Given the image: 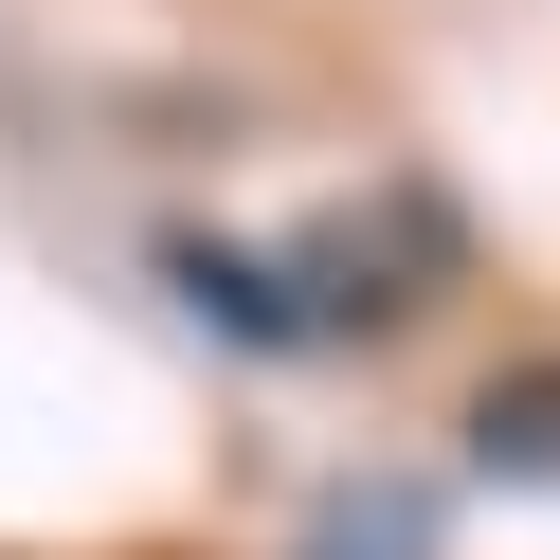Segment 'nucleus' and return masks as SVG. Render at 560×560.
I'll return each mask as SVG.
<instances>
[{
	"mask_svg": "<svg viewBox=\"0 0 560 560\" xmlns=\"http://www.w3.org/2000/svg\"><path fill=\"white\" fill-rule=\"evenodd\" d=\"M470 470H560V362H542V380H488V398H470Z\"/></svg>",
	"mask_w": 560,
	"mask_h": 560,
	"instance_id": "obj_1",
	"label": "nucleus"
}]
</instances>
